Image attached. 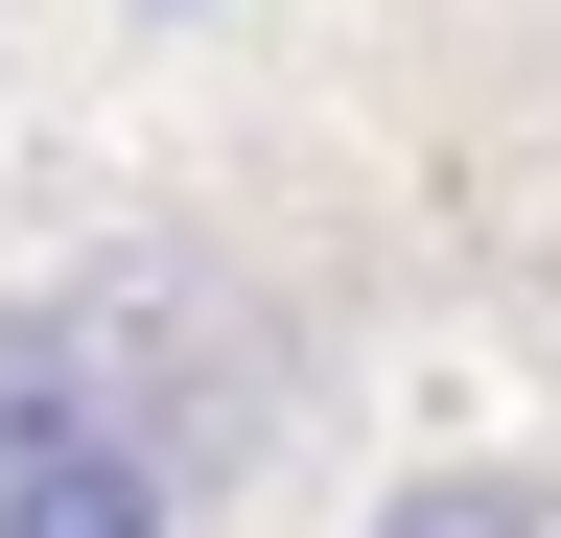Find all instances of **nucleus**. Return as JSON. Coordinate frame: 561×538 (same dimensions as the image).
Masks as SVG:
<instances>
[{
    "label": "nucleus",
    "mask_w": 561,
    "mask_h": 538,
    "mask_svg": "<svg viewBox=\"0 0 561 538\" xmlns=\"http://www.w3.org/2000/svg\"><path fill=\"white\" fill-rule=\"evenodd\" d=\"M0 538H187V468L164 445H47V468H0Z\"/></svg>",
    "instance_id": "f257e3e1"
},
{
    "label": "nucleus",
    "mask_w": 561,
    "mask_h": 538,
    "mask_svg": "<svg viewBox=\"0 0 561 538\" xmlns=\"http://www.w3.org/2000/svg\"><path fill=\"white\" fill-rule=\"evenodd\" d=\"M375 538H561V492H538V468H398V492H375Z\"/></svg>",
    "instance_id": "f03ea898"
},
{
    "label": "nucleus",
    "mask_w": 561,
    "mask_h": 538,
    "mask_svg": "<svg viewBox=\"0 0 561 538\" xmlns=\"http://www.w3.org/2000/svg\"><path fill=\"white\" fill-rule=\"evenodd\" d=\"M140 24H187V0H140Z\"/></svg>",
    "instance_id": "7ed1b4c3"
}]
</instances>
